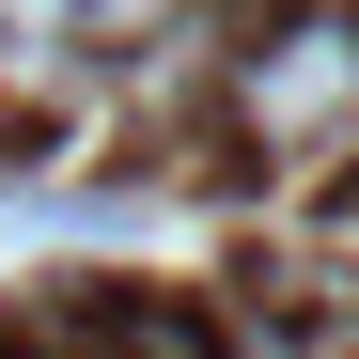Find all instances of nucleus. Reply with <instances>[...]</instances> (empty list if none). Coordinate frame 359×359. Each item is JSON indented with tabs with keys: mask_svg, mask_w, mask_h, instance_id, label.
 Wrapping results in <instances>:
<instances>
[{
	"mask_svg": "<svg viewBox=\"0 0 359 359\" xmlns=\"http://www.w3.org/2000/svg\"><path fill=\"white\" fill-rule=\"evenodd\" d=\"M234 126H250L266 156H328V141H359V16H297V32H266L250 63H234Z\"/></svg>",
	"mask_w": 359,
	"mask_h": 359,
	"instance_id": "obj_1",
	"label": "nucleus"
},
{
	"mask_svg": "<svg viewBox=\"0 0 359 359\" xmlns=\"http://www.w3.org/2000/svg\"><path fill=\"white\" fill-rule=\"evenodd\" d=\"M94 32H203V0H79Z\"/></svg>",
	"mask_w": 359,
	"mask_h": 359,
	"instance_id": "obj_2",
	"label": "nucleus"
}]
</instances>
